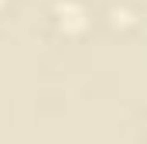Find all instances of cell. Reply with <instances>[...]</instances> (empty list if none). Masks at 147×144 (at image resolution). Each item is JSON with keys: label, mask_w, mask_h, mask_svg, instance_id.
<instances>
[{"label": "cell", "mask_w": 147, "mask_h": 144, "mask_svg": "<svg viewBox=\"0 0 147 144\" xmlns=\"http://www.w3.org/2000/svg\"><path fill=\"white\" fill-rule=\"evenodd\" d=\"M55 14H58V24L62 28H82L86 24V7L79 0H58L55 3Z\"/></svg>", "instance_id": "6da1fadb"}]
</instances>
